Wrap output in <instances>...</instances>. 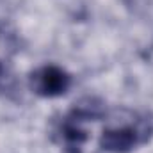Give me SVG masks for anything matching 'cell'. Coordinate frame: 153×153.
Instances as JSON below:
<instances>
[{
	"instance_id": "3",
	"label": "cell",
	"mask_w": 153,
	"mask_h": 153,
	"mask_svg": "<svg viewBox=\"0 0 153 153\" xmlns=\"http://www.w3.org/2000/svg\"><path fill=\"white\" fill-rule=\"evenodd\" d=\"M73 84L71 75L55 64H45L36 68L29 75V85L32 93L41 98H59L64 96Z\"/></svg>"
},
{
	"instance_id": "1",
	"label": "cell",
	"mask_w": 153,
	"mask_h": 153,
	"mask_svg": "<svg viewBox=\"0 0 153 153\" xmlns=\"http://www.w3.org/2000/svg\"><path fill=\"white\" fill-rule=\"evenodd\" d=\"M103 114V109L94 100L84 102L75 105L68 114L64 116L57 126V135L61 141V146L66 153H82L84 146L89 139V134L85 130V123L91 119H96Z\"/></svg>"
},
{
	"instance_id": "4",
	"label": "cell",
	"mask_w": 153,
	"mask_h": 153,
	"mask_svg": "<svg viewBox=\"0 0 153 153\" xmlns=\"http://www.w3.org/2000/svg\"><path fill=\"white\" fill-rule=\"evenodd\" d=\"M2 75H4V68H2V62H0V78H2Z\"/></svg>"
},
{
	"instance_id": "2",
	"label": "cell",
	"mask_w": 153,
	"mask_h": 153,
	"mask_svg": "<svg viewBox=\"0 0 153 153\" xmlns=\"http://www.w3.org/2000/svg\"><path fill=\"white\" fill-rule=\"evenodd\" d=\"M153 135V121L148 116H139L132 123L105 128L100 137V148L107 153H130L143 146Z\"/></svg>"
}]
</instances>
